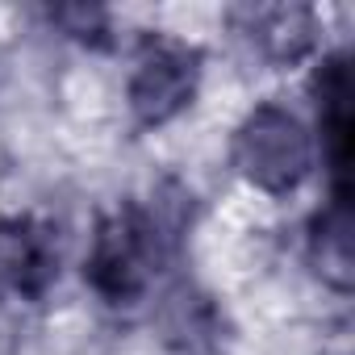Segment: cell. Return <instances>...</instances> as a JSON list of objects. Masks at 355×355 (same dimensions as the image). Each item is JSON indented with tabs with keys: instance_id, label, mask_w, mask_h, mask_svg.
I'll return each instance as SVG.
<instances>
[{
	"instance_id": "1",
	"label": "cell",
	"mask_w": 355,
	"mask_h": 355,
	"mask_svg": "<svg viewBox=\"0 0 355 355\" xmlns=\"http://www.w3.org/2000/svg\"><path fill=\"white\" fill-rule=\"evenodd\" d=\"M163 222L142 214V209H121L96 226L92 251H88V284L109 301V305H134L163 255Z\"/></svg>"
},
{
	"instance_id": "4",
	"label": "cell",
	"mask_w": 355,
	"mask_h": 355,
	"mask_svg": "<svg viewBox=\"0 0 355 355\" xmlns=\"http://www.w3.org/2000/svg\"><path fill=\"white\" fill-rule=\"evenodd\" d=\"M59 276V247L55 234L34 218L0 222V293L13 297H42Z\"/></svg>"
},
{
	"instance_id": "3",
	"label": "cell",
	"mask_w": 355,
	"mask_h": 355,
	"mask_svg": "<svg viewBox=\"0 0 355 355\" xmlns=\"http://www.w3.org/2000/svg\"><path fill=\"white\" fill-rule=\"evenodd\" d=\"M201 84V55L184 42H150L130 76V109L138 125H167L180 117Z\"/></svg>"
},
{
	"instance_id": "2",
	"label": "cell",
	"mask_w": 355,
	"mask_h": 355,
	"mask_svg": "<svg viewBox=\"0 0 355 355\" xmlns=\"http://www.w3.org/2000/svg\"><path fill=\"white\" fill-rule=\"evenodd\" d=\"M234 167L263 193H293L313 167V138L297 113L280 105H259L243 117L234 134Z\"/></svg>"
},
{
	"instance_id": "7",
	"label": "cell",
	"mask_w": 355,
	"mask_h": 355,
	"mask_svg": "<svg viewBox=\"0 0 355 355\" xmlns=\"http://www.w3.org/2000/svg\"><path fill=\"white\" fill-rule=\"evenodd\" d=\"M251 38L268 46L276 59H297L313 42V17L309 9H255L251 13Z\"/></svg>"
},
{
	"instance_id": "5",
	"label": "cell",
	"mask_w": 355,
	"mask_h": 355,
	"mask_svg": "<svg viewBox=\"0 0 355 355\" xmlns=\"http://www.w3.org/2000/svg\"><path fill=\"white\" fill-rule=\"evenodd\" d=\"M318 96V130L322 146L330 155L334 171V193H347V146H351V76H347V55H330L313 80Z\"/></svg>"
},
{
	"instance_id": "6",
	"label": "cell",
	"mask_w": 355,
	"mask_h": 355,
	"mask_svg": "<svg viewBox=\"0 0 355 355\" xmlns=\"http://www.w3.org/2000/svg\"><path fill=\"white\" fill-rule=\"evenodd\" d=\"M309 263L330 288H351L355 259H351V209L347 193H334V201L313 218L309 226Z\"/></svg>"
}]
</instances>
